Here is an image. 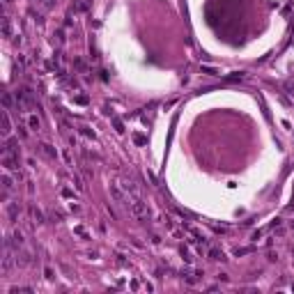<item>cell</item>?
Here are the masks:
<instances>
[{"instance_id":"2","label":"cell","mask_w":294,"mask_h":294,"mask_svg":"<svg viewBox=\"0 0 294 294\" xmlns=\"http://www.w3.org/2000/svg\"><path fill=\"white\" fill-rule=\"evenodd\" d=\"M117 184H120V186H122V189H124V191H126L131 198H138V195H140V191H138V186H136V181H133V179L122 177L120 181H117Z\"/></svg>"},{"instance_id":"3","label":"cell","mask_w":294,"mask_h":294,"mask_svg":"<svg viewBox=\"0 0 294 294\" xmlns=\"http://www.w3.org/2000/svg\"><path fill=\"white\" fill-rule=\"evenodd\" d=\"M7 246H14V248H19V246H23V234L16 230L14 234H11V239L7 241Z\"/></svg>"},{"instance_id":"5","label":"cell","mask_w":294,"mask_h":294,"mask_svg":"<svg viewBox=\"0 0 294 294\" xmlns=\"http://www.w3.org/2000/svg\"><path fill=\"white\" fill-rule=\"evenodd\" d=\"M2 126H5V129H2V136L7 138V136H9V131H11V124H9V115H7V110L2 113Z\"/></svg>"},{"instance_id":"9","label":"cell","mask_w":294,"mask_h":294,"mask_svg":"<svg viewBox=\"0 0 294 294\" xmlns=\"http://www.w3.org/2000/svg\"><path fill=\"white\" fill-rule=\"evenodd\" d=\"M209 257H211V260H221V262L225 260V255H223V250H216V248H214V250H209Z\"/></svg>"},{"instance_id":"1","label":"cell","mask_w":294,"mask_h":294,"mask_svg":"<svg viewBox=\"0 0 294 294\" xmlns=\"http://www.w3.org/2000/svg\"><path fill=\"white\" fill-rule=\"evenodd\" d=\"M129 214H131L133 216V218H136V221H145L147 218V216H149V211H147V204L143 202V198H129Z\"/></svg>"},{"instance_id":"19","label":"cell","mask_w":294,"mask_h":294,"mask_svg":"<svg viewBox=\"0 0 294 294\" xmlns=\"http://www.w3.org/2000/svg\"><path fill=\"white\" fill-rule=\"evenodd\" d=\"M76 101H78V103H87V97L80 94V97H76Z\"/></svg>"},{"instance_id":"7","label":"cell","mask_w":294,"mask_h":294,"mask_svg":"<svg viewBox=\"0 0 294 294\" xmlns=\"http://www.w3.org/2000/svg\"><path fill=\"white\" fill-rule=\"evenodd\" d=\"M11 186H14V184H11V177H9L7 172H5V175H2V191H7V193H9V191H11Z\"/></svg>"},{"instance_id":"16","label":"cell","mask_w":294,"mask_h":294,"mask_svg":"<svg viewBox=\"0 0 294 294\" xmlns=\"http://www.w3.org/2000/svg\"><path fill=\"white\" fill-rule=\"evenodd\" d=\"M74 232H76V234H80V237H85V239H87V232L83 230V227H76V230H74Z\"/></svg>"},{"instance_id":"12","label":"cell","mask_w":294,"mask_h":294,"mask_svg":"<svg viewBox=\"0 0 294 294\" xmlns=\"http://www.w3.org/2000/svg\"><path fill=\"white\" fill-rule=\"evenodd\" d=\"M181 257H184V260H186V262H189V264L193 262V257H191V253H189V250H186V248H181Z\"/></svg>"},{"instance_id":"11","label":"cell","mask_w":294,"mask_h":294,"mask_svg":"<svg viewBox=\"0 0 294 294\" xmlns=\"http://www.w3.org/2000/svg\"><path fill=\"white\" fill-rule=\"evenodd\" d=\"M2 32H5V37H9V32H11V30H9V19L2 21Z\"/></svg>"},{"instance_id":"10","label":"cell","mask_w":294,"mask_h":294,"mask_svg":"<svg viewBox=\"0 0 294 294\" xmlns=\"http://www.w3.org/2000/svg\"><path fill=\"white\" fill-rule=\"evenodd\" d=\"M28 124H30V129H32V131H37V129L42 126V124H39V120H37V117H34V115H30V120H28Z\"/></svg>"},{"instance_id":"17","label":"cell","mask_w":294,"mask_h":294,"mask_svg":"<svg viewBox=\"0 0 294 294\" xmlns=\"http://www.w3.org/2000/svg\"><path fill=\"white\" fill-rule=\"evenodd\" d=\"M202 74H209V76H214L216 71H214V69H211V67H202Z\"/></svg>"},{"instance_id":"8","label":"cell","mask_w":294,"mask_h":294,"mask_svg":"<svg viewBox=\"0 0 294 294\" xmlns=\"http://www.w3.org/2000/svg\"><path fill=\"white\" fill-rule=\"evenodd\" d=\"M42 149H44V152H46V154H48L51 158H57V152L53 149V147H51L48 143H44V145H42Z\"/></svg>"},{"instance_id":"18","label":"cell","mask_w":294,"mask_h":294,"mask_svg":"<svg viewBox=\"0 0 294 294\" xmlns=\"http://www.w3.org/2000/svg\"><path fill=\"white\" fill-rule=\"evenodd\" d=\"M115 129H117V131H120V133L124 131V126H122V122H120V120H115Z\"/></svg>"},{"instance_id":"15","label":"cell","mask_w":294,"mask_h":294,"mask_svg":"<svg viewBox=\"0 0 294 294\" xmlns=\"http://www.w3.org/2000/svg\"><path fill=\"white\" fill-rule=\"evenodd\" d=\"M246 253H250V248H237V250H234V255H246Z\"/></svg>"},{"instance_id":"14","label":"cell","mask_w":294,"mask_h":294,"mask_svg":"<svg viewBox=\"0 0 294 294\" xmlns=\"http://www.w3.org/2000/svg\"><path fill=\"white\" fill-rule=\"evenodd\" d=\"M2 103H5V108H9V106H11V97L5 94V97H2Z\"/></svg>"},{"instance_id":"13","label":"cell","mask_w":294,"mask_h":294,"mask_svg":"<svg viewBox=\"0 0 294 294\" xmlns=\"http://www.w3.org/2000/svg\"><path fill=\"white\" fill-rule=\"evenodd\" d=\"M133 140H136L138 145H143L145 143V136H143V133H133Z\"/></svg>"},{"instance_id":"4","label":"cell","mask_w":294,"mask_h":294,"mask_svg":"<svg viewBox=\"0 0 294 294\" xmlns=\"http://www.w3.org/2000/svg\"><path fill=\"white\" fill-rule=\"evenodd\" d=\"M7 214H9V218L16 223V221H19V204H16V202H9V204H7Z\"/></svg>"},{"instance_id":"6","label":"cell","mask_w":294,"mask_h":294,"mask_svg":"<svg viewBox=\"0 0 294 294\" xmlns=\"http://www.w3.org/2000/svg\"><path fill=\"white\" fill-rule=\"evenodd\" d=\"M30 214H32V218H34V223H37V225H42V223H44V214H42L37 207H30Z\"/></svg>"}]
</instances>
